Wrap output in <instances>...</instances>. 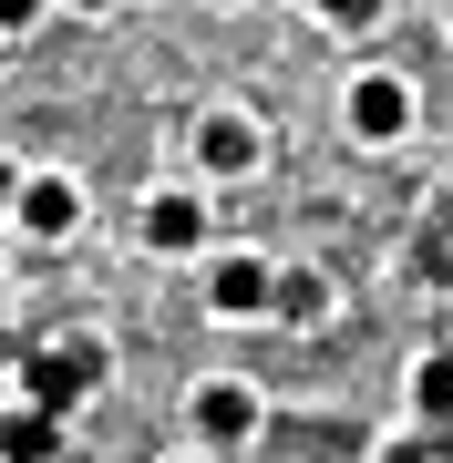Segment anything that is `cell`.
Masks as SVG:
<instances>
[{
	"mask_svg": "<svg viewBox=\"0 0 453 463\" xmlns=\"http://www.w3.org/2000/svg\"><path fill=\"white\" fill-rule=\"evenodd\" d=\"M402 402H412V422H422V432H443V422H453V340H433V350L402 371Z\"/></svg>",
	"mask_w": 453,
	"mask_h": 463,
	"instance_id": "9c48e42d",
	"label": "cell"
},
{
	"mask_svg": "<svg viewBox=\"0 0 453 463\" xmlns=\"http://www.w3.org/2000/svg\"><path fill=\"white\" fill-rule=\"evenodd\" d=\"M62 11H83V21H103V11H114V0H62Z\"/></svg>",
	"mask_w": 453,
	"mask_h": 463,
	"instance_id": "2e32d148",
	"label": "cell"
},
{
	"mask_svg": "<svg viewBox=\"0 0 453 463\" xmlns=\"http://www.w3.org/2000/svg\"><path fill=\"white\" fill-rule=\"evenodd\" d=\"M206 11H248V0H206Z\"/></svg>",
	"mask_w": 453,
	"mask_h": 463,
	"instance_id": "e0dca14e",
	"label": "cell"
},
{
	"mask_svg": "<svg viewBox=\"0 0 453 463\" xmlns=\"http://www.w3.org/2000/svg\"><path fill=\"white\" fill-rule=\"evenodd\" d=\"M103 371H114V350H103V340H52L42 361L21 371V402H42V412H62V402H83V392H93Z\"/></svg>",
	"mask_w": 453,
	"mask_h": 463,
	"instance_id": "8992f818",
	"label": "cell"
},
{
	"mask_svg": "<svg viewBox=\"0 0 453 463\" xmlns=\"http://www.w3.org/2000/svg\"><path fill=\"white\" fill-rule=\"evenodd\" d=\"M52 443H62V412H42V402H21V412H0V453H11V463H42Z\"/></svg>",
	"mask_w": 453,
	"mask_h": 463,
	"instance_id": "30bf717a",
	"label": "cell"
},
{
	"mask_svg": "<svg viewBox=\"0 0 453 463\" xmlns=\"http://www.w3.org/2000/svg\"><path fill=\"white\" fill-rule=\"evenodd\" d=\"M83 175H62V165H32V175H21V196H11V227L21 237H32V248H62V237L72 227H83Z\"/></svg>",
	"mask_w": 453,
	"mask_h": 463,
	"instance_id": "277c9868",
	"label": "cell"
},
{
	"mask_svg": "<svg viewBox=\"0 0 453 463\" xmlns=\"http://www.w3.org/2000/svg\"><path fill=\"white\" fill-rule=\"evenodd\" d=\"M11 196H21V165L0 155V227H11Z\"/></svg>",
	"mask_w": 453,
	"mask_h": 463,
	"instance_id": "5bb4252c",
	"label": "cell"
},
{
	"mask_svg": "<svg viewBox=\"0 0 453 463\" xmlns=\"http://www.w3.org/2000/svg\"><path fill=\"white\" fill-rule=\"evenodd\" d=\"M340 124H351V145H402V134L422 124V93H412V72H392V62H361L351 83H340Z\"/></svg>",
	"mask_w": 453,
	"mask_h": 463,
	"instance_id": "7a4b0ae2",
	"label": "cell"
},
{
	"mask_svg": "<svg viewBox=\"0 0 453 463\" xmlns=\"http://www.w3.org/2000/svg\"><path fill=\"white\" fill-rule=\"evenodd\" d=\"M185 155H196L206 185H248L258 165H269V124H258L248 103H206V114L185 124Z\"/></svg>",
	"mask_w": 453,
	"mask_h": 463,
	"instance_id": "6da1fadb",
	"label": "cell"
},
{
	"mask_svg": "<svg viewBox=\"0 0 453 463\" xmlns=\"http://www.w3.org/2000/svg\"><path fill=\"white\" fill-rule=\"evenodd\" d=\"M269 288H278V268L258 258V248H227V258H206V319H227V330L269 319Z\"/></svg>",
	"mask_w": 453,
	"mask_h": 463,
	"instance_id": "5b68a950",
	"label": "cell"
},
{
	"mask_svg": "<svg viewBox=\"0 0 453 463\" xmlns=\"http://www.w3.org/2000/svg\"><path fill=\"white\" fill-rule=\"evenodd\" d=\"M42 11H52V0H0V42H32Z\"/></svg>",
	"mask_w": 453,
	"mask_h": 463,
	"instance_id": "7c38bea8",
	"label": "cell"
},
{
	"mask_svg": "<svg viewBox=\"0 0 453 463\" xmlns=\"http://www.w3.org/2000/svg\"><path fill=\"white\" fill-rule=\"evenodd\" d=\"M135 237H145V258H206V196L155 185V196L135 206Z\"/></svg>",
	"mask_w": 453,
	"mask_h": 463,
	"instance_id": "52a82bcc",
	"label": "cell"
},
{
	"mask_svg": "<svg viewBox=\"0 0 453 463\" xmlns=\"http://www.w3.org/2000/svg\"><path fill=\"white\" fill-rule=\"evenodd\" d=\"M165 463H227V453H206V443H185V453H165Z\"/></svg>",
	"mask_w": 453,
	"mask_h": 463,
	"instance_id": "9a60e30c",
	"label": "cell"
},
{
	"mask_svg": "<svg viewBox=\"0 0 453 463\" xmlns=\"http://www.w3.org/2000/svg\"><path fill=\"white\" fill-rule=\"evenodd\" d=\"M258 432H269V402H258L237 371H217V381H196V392H185V443H206V453H248Z\"/></svg>",
	"mask_w": 453,
	"mask_h": 463,
	"instance_id": "3957f363",
	"label": "cell"
},
{
	"mask_svg": "<svg viewBox=\"0 0 453 463\" xmlns=\"http://www.w3.org/2000/svg\"><path fill=\"white\" fill-rule=\"evenodd\" d=\"M269 319H278V330H330V319H340V288H330V268H309V258H288L278 268V288H269Z\"/></svg>",
	"mask_w": 453,
	"mask_h": 463,
	"instance_id": "ba28073f",
	"label": "cell"
},
{
	"mask_svg": "<svg viewBox=\"0 0 453 463\" xmlns=\"http://www.w3.org/2000/svg\"><path fill=\"white\" fill-rule=\"evenodd\" d=\"M299 11L319 21V32H371V21H382V0H299Z\"/></svg>",
	"mask_w": 453,
	"mask_h": 463,
	"instance_id": "8fae6325",
	"label": "cell"
},
{
	"mask_svg": "<svg viewBox=\"0 0 453 463\" xmlns=\"http://www.w3.org/2000/svg\"><path fill=\"white\" fill-rule=\"evenodd\" d=\"M361 463H433V443H422V432H392V443H371Z\"/></svg>",
	"mask_w": 453,
	"mask_h": 463,
	"instance_id": "4fadbf2b",
	"label": "cell"
}]
</instances>
